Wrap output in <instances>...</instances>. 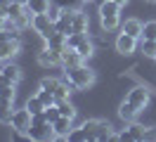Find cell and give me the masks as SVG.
<instances>
[{
  "instance_id": "12",
  "label": "cell",
  "mask_w": 156,
  "mask_h": 142,
  "mask_svg": "<svg viewBox=\"0 0 156 142\" xmlns=\"http://www.w3.org/2000/svg\"><path fill=\"white\" fill-rule=\"evenodd\" d=\"M14 100H5L0 97V123L2 126H10L12 123V116H14Z\"/></svg>"
},
{
  "instance_id": "33",
  "label": "cell",
  "mask_w": 156,
  "mask_h": 142,
  "mask_svg": "<svg viewBox=\"0 0 156 142\" xmlns=\"http://www.w3.org/2000/svg\"><path fill=\"white\" fill-rule=\"evenodd\" d=\"M142 140H144V142H156V128H144Z\"/></svg>"
},
{
  "instance_id": "23",
  "label": "cell",
  "mask_w": 156,
  "mask_h": 142,
  "mask_svg": "<svg viewBox=\"0 0 156 142\" xmlns=\"http://www.w3.org/2000/svg\"><path fill=\"white\" fill-rule=\"evenodd\" d=\"M71 88H73V85L69 83H64V81H62V83H59V88L57 90H55V97H57V102H64V100H69V95H71Z\"/></svg>"
},
{
  "instance_id": "21",
  "label": "cell",
  "mask_w": 156,
  "mask_h": 142,
  "mask_svg": "<svg viewBox=\"0 0 156 142\" xmlns=\"http://www.w3.org/2000/svg\"><path fill=\"white\" fill-rule=\"evenodd\" d=\"M26 109H29L33 116H38V114L45 111V104L40 102V97H38V95H33V97H29V102H26Z\"/></svg>"
},
{
  "instance_id": "36",
  "label": "cell",
  "mask_w": 156,
  "mask_h": 142,
  "mask_svg": "<svg viewBox=\"0 0 156 142\" xmlns=\"http://www.w3.org/2000/svg\"><path fill=\"white\" fill-rule=\"evenodd\" d=\"M114 2H116V5H121V7H123V5H128V0H114Z\"/></svg>"
},
{
  "instance_id": "4",
  "label": "cell",
  "mask_w": 156,
  "mask_h": 142,
  "mask_svg": "<svg viewBox=\"0 0 156 142\" xmlns=\"http://www.w3.org/2000/svg\"><path fill=\"white\" fill-rule=\"evenodd\" d=\"M83 128L85 133L90 135V140H114V126L109 121H102V118H90V121L83 123Z\"/></svg>"
},
{
  "instance_id": "32",
  "label": "cell",
  "mask_w": 156,
  "mask_h": 142,
  "mask_svg": "<svg viewBox=\"0 0 156 142\" xmlns=\"http://www.w3.org/2000/svg\"><path fill=\"white\" fill-rule=\"evenodd\" d=\"M0 97H5V100H14V97H17L14 85H5V88H0Z\"/></svg>"
},
{
  "instance_id": "7",
  "label": "cell",
  "mask_w": 156,
  "mask_h": 142,
  "mask_svg": "<svg viewBox=\"0 0 156 142\" xmlns=\"http://www.w3.org/2000/svg\"><path fill=\"white\" fill-rule=\"evenodd\" d=\"M144 135V128L135 121H128L126 130H121L118 135H114V140H121V142H140Z\"/></svg>"
},
{
  "instance_id": "11",
  "label": "cell",
  "mask_w": 156,
  "mask_h": 142,
  "mask_svg": "<svg viewBox=\"0 0 156 142\" xmlns=\"http://www.w3.org/2000/svg\"><path fill=\"white\" fill-rule=\"evenodd\" d=\"M52 128H55V137H64V140H69V133L73 130V118L59 116L57 121L52 123Z\"/></svg>"
},
{
  "instance_id": "29",
  "label": "cell",
  "mask_w": 156,
  "mask_h": 142,
  "mask_svg": "<svg viewBox=\"0 0 156 142\" xmlns=\"http://www.w3.org/2000/svg\"><path fill=\"white\" fill-rule=\"evenodd\" d=\"M142 38L156 40V21H147V24H144V28H142Z\"/></svg>"
},
{
  "instance_id": "9",
  "label": "cell",
  "mask_w": 156,
  "mask_h": 142,
  "mask_svg": "<svg viewBox=\"0 0 156 142\" xmlns=\"http://www.w3.org/2000/svg\"><path fill=\"white\" fill-rule=\"evenodd\" d=\"M126 100H128L130 104H133V107H137V109L142 111L147 104H149V90H147L144 85H135V88H133V90L128 93V97H126Z\"/></svg>"
},
{
  "instance_id": "30",
  "label": "cell",
  "mask_w": 156,
  "mask_h": 142,
  "mask_svg": "<svg viewBox=\"0 0 156 142\" xmlns=\"http://www.w3.org/2000/svg\"><path fill=\"white\" fill-rule=\"evenodd\" d=\"M59 83H62V81H59V78H43V81H40V88H45V90H50V93H55V90H57L59 88Z\"/></svg>"
},
{
  "instance_id": "15",
  "label": "cell",
  "mask_w": 156,
  "mask_h": 142,
  "mask_svg": "<svg viewBox=\"0 0 156 142\" xmlns=\"http://www.w3.org/2000/svg\"><path fill=\"white\" fill-rule=\"evenodd\" d=\"M76 64H83V57L78 55L73 47H64L62 50V66H76Z\"/></svg>"
},
{
  "instance_id": "24",
  "label": "cell",
  "mask_w": 156,
  "mask_h": 142,
  "mask_svg": "<svg viewBox=\"0 0 156 142\" xmlns=\"http://www.w3.org/2000/svg\"><path fill=\"white\" fill-rule=\"evenodd\" d=\"M88 40V33H69L66 36V47H73L76 50L80 43H85Z\"/></svg>"
},
{
  "instance_id": "34",
  "label": "cell",
  "mask_w": 156,
  "mask_h": 142,
  "mask_svg": "<svg viewBox=\"0 0 156 142\" xmlns=\"http://www.w3.org/2000/svg\"><path fill=\"white\" fill-rule=\"evenodd\" d=\"M5 85H14V83H12L10 78H5V74L0 71V88H5Z\"/></svg>"
},
{
  "instance_id": "31",
  "label": "cell",
  "mask_w": 156,
  "mask_h": 142,
  "mask_svg": "<svg viewBox=\"0 0 156 142\" xmlns=\"http://www.w3.org/2000/svg\"><path fill=\"white\" fill-rule=\"evenodd\" d=\"M80 2H83V0H55V5L62 7V9H78Z\"/></svg>"
},
{
  "instance_id": "18",
  "label": "cell",
  "mask_w": 156,
  "mask_h": 142,
  "mask_svg": "<svg viewBox=\"0 0 156 142\" xmlns=\"http://www.w3.org/2000/svg\"><path fill=\"white\" fill-rule=\"evenodd\" d=\"M45 45H48V47H52V50H57V52H62V50L66 47V36H64V33H57V31H55V33H52V36H50L48 40H45Z\"/></svg>"
},
{
  "instance_id": "2",
  "label": "cell",
  "mask_w": 156,
  "mask_h": 142,
  "mask_svg": "<svg viewBox=\"0 0 156 142\" xmlns=\"http://www.w3.org/2000/svg\"><path fill=\"white\" fill-rule=\"evenodd\" d=\"M99 24L104 31H114L121 24V5L114 0H102L99 2Z\"/></svg>"
},
{
  "instance_id": "10",
  "label": "cell",
  "mask_w": 156,
  "mask_h": 142,
  "mask_svg": "<svg viewBox=\"0 0 156 142\" xmlns=\"http://www.w3.org/2000/svg\"><path fill=\"white\" fill-rule=\"evenodd\" d=\"M38 64L40 66H57V64H62V52H57V50H52V47H43L38 52Z\"/></svg>"
},
{
  "instance_id": "13",
  "label": "cell",
  "mask_w": 156,
  "mask_h": 142,
  "mask_svg": "<svg viewBox=\"0 0 156 142\" xmlns=\"http://www.w3.org/2000/svg\"><path fill=\"white\" fill-rule=\"evenodd\" d=\"M0 71L5 74V78H10L14 85L21 81V66L14 64V62H2V64H0Z\"/></svg>"
},
{
  "instance_id": "40",
  "label": "cell",
  "mask_w": 156,
  "mask_h": 142,
  "mask_svg": "<svg viewBox=\"0 0 156 142\" xmlns=\"http://www.w3.org/2000/svg\"><path fill=\"white\" fill-rule=\"evenodd\" d=\"M154 59H156V57H154Z\"/></svg>"
},
{
  "instance_id": "35",
  "label": "cell",
  "mask_w": 156,
  "mask_h": 142,
  "mask_svg": "<svg viewBox=\"0 0 156 142\" xmlns=\"http://www.w3.org/2000/svg\"><path fill=\"white\" fill-rule=\"evenodd\" d=\"M14 0H0V7H7V5H12Z\"/></svg>"
},
{
  "instance_id": "5",
  "label": "cell",
  "mask_w": 156,
  "mask_h": 142,
  "mask_svg": "<svg viewBox=\"0 0 156 142\" xmlns=\"http://www.w3.org/2000/svg\"><path fill=\"white\" fill-rule=\"evenodd\" d=\"M31 28H33L43 40H48V38L55 33V21H52V17H50L48 12H45V14H33V17H31Z\"/></svg>"
},
{
  "instance_id": "6",
  "label": "cell",
  "mask_w": 156,
  "mask_h": 142,
  "mask_svg": "<svg viewBox=\"0 0 156 142\" xmlns=\"http://www.w3.org/2000/svg\"><path fill=\"white\" fill-rule=\"evenodd\" d=\"M31 121H33V114L24 107V109H17L14 111V116H12V128H14V133H19V135H26L31 128Z\"/></svg>"
},
{
  "instance_id": "25",
  "label": "cell",
  "mask_w": 156,
  "mask_h": 142,
  "mask_svg": "<svg viewBox=\"0 0 156 142\" xmlns=\"http://www.w3.org/2000/svg\"><path fill=\"white\" fill-rule=\"evenodd\" d=\"M59 107V114L62 116H69V118H76V107L69 102V100H64V102H57Z\"/></svg>"
},
{
  "instance_id": "28",
  "label": "cell",
  "mask_w": 156,
  "mask_h": 142,
  "mask_svg": "<svg viewBox=\"0 0 156 142\" xmlns=\"http://www.w3.org/2000/svg\"><path fill=\"white\" fill-rule=\"evenodd\" d=\"M69 140H73V142H83V140H90V135L85 133V128L80 126V128H73V130L69 133Z\"/></svg>"
},
{
  "instance_id": "39",
  "label": "cell",
  "mask_w": 156,
  "mask_h": 142,
  "mask_svg": "<svg viewBox=\"0 0 156 142\" xmlns=\"http://www.w3.org/2000/svg\"><path fill=\"white\" fill-rule=\"evenodd\" d=\"M83 2H92V0H83Z\"/></svg>"
},
{
  "instance_id": "8",
  "label": "cell",
  "mask_w": 156,
  "mask_h": 142,
  "mask_svg": "<svg viewBox=\"0 0 156 142\" xmlns=\"http://www.w3.org/2000/svg\"><path fill=\"white\" fill-rule=\"evenodd\" d=\"M137 47H140V40L135 36L121 31V36L116 38V52L118 55H133V52H137Z\"/></svg>"
},
{
  "instance_id": "14",
  "label": "cell",
  "mask_w": 156,
  "mask_h": 142,
  "mask_svg": "<svg viewBox=\"0 0 156 142\" xmlns=\"http://www.w3.org/2000/svg\"><path fill=\"white\" fill-rule=\"evenodd\" d=\"M88 14L83 9H73V28L71 33H88Z\"/></svg>"
},
{
  "instance_id": "3",
  "label": "cell",
  "mask_w": 156,
  "mask_h": 142,
  "mask_svg": "<svg viewBox=\"0 0 156 142\" xmlns=\"http://www.w3.org/2000/svg\"><path fill=\"white\" fill-rule=\"evenodd\" d=\"M26 137H29V140H36V142L55 140V128H52V123H50V121H45V116H43V114H38V116H33Z\"/></svg>"
},
{
  "instance_id": "26",
  "label": "cell",
  "mask_w": 156,
  "mask_h": 142,
  "mask_svg": "<svg viewBox=\"0 0 156 142\" xmlns=\"http://www.w3.org/2000/svg\"><path fill=\"white\" fill-rule=\"evenodd\" d=\"M36 95L40 97V102L45 104V107H50V104H57V97H55V93H50V90H45V88H40Z\"/></svg>"
},
{
  "instance_id": "38",
  "label": "cell",
  "mask_w": 156,
  "mask_h": 142,
  "mask_svg": "<svg viewBox=\"0 0 156 142\" xmlns=\"http://www.w3.org/2000/svg\"><path fill=\"white\" fill-rule=\"evenodd\" d=\"M144 2H156V0H144Z\"/></svg>"
},
{
  "instance_id": "20",
  "label": "cell",
  "mask_w": 156,
  "mask_h": 142,
  "mask_svg": "<svg viewBox=\"0 0 156 142\" xmlns=\"http://www.w3.org/2000/svg\"><path fill=\"white\" fill-rule=\"evenodd\" d=\"M140 52L144 57H156V40H149V38H140Z\"/></svg>"
},
{
  "instance_id": "16",
  "label": "cell",
  "mask_w": 156,
  "mask_h": 142,
  "mask_svg": "<svg viewBox=\"0 0 156 142\" xmlns=\"http://www.w3.org/2000/svg\"><path fill=\"white\" fill-rule=\"evenodd\" d=\"M142 28H144V24H142V21H140V19H126V24H123V28H121V31H123V33H130V36H135L137 40H140V38H142Z\"/></svg>"
},
{
  "instance_id": "17",
  "label": "cell",
  "mask_w": 156,
  "mask_h": 142,
  "mask_svg": "<svg viewBox=\"0 0 156 142\" xmlns=\"http://www.w3.org/2000/svg\"><path fill=\"white\" fill-rule=\"evenodd\" d=\"M137 114H140V109H137V107H133V104L128 102H121V107H118V116H121V118H123V121H135V116Z\"/></svg>"
},
{
  "instance_id": "37",
  "label": "cell",
  "mask_w": 156,
  "mask_h": 142,
  "mask_svg": "<svg viewBox=\"0 0 156 142\" xmlns=\"http://www.w3.org/2000/svg\"><path fill=\"white\" fill-rule=\"evenodd\" d=\"M17 2H21V5H26V2H29V0H17Z\"/></svg>"
},
{
  "instance_id": "27",
  "label": "cell",
  "mask_w": 156,
  "mask_h": 142,
  "mask_svg": "<svg viewBox=\"0 0 156 142\" xmlns=\"http://www.w3.org/2000/svg\"><path fill=\"white\" fill-rule=\"evenodd\" d=\"M43 116H45V121L55 123V121L59 118V116H62V114H59V107H57V104H50V107H45V111H43Z\"/></svg>"
},
{
  "instance_id": "1",
  "label": "cell",
  "mask_w": 156,
  "mask_h": 142,
  "mask_svg": "<svg viewBox=\"0 0 156 142\" xmlns=\"http://www.w3.org/2000/svg\"><path fill=\"white\" fill-rule=\"evenodd\" d=\"M64 76H66V81L76 90H88L90 85L95 83V71L90 69V66H85V64H76V66H66L64 69Z\"/></svg>"
},
{
  "instance_id": "19",
  "label": "cell",
  "mask_w": 156,
  "mask_h": 142,
  "mask_svg": "<svg viewBox=\"0 0 156 142\" xmlns=\"http://www.w3.org/2000/svg\"><path fill=\"white\" fill-rule=\"evenodd\" d=\"M26 7L31 14H45V12H50V0H29Z\"/></svg>"
},
{
  "instance_id": "22",
  "label": "cell",
  "mask_w": 156,
  "mask_h": 142,
  "mask_svg": "<svg viewBox=\"0 0 156 142\" xmlns=\"http://www.w3.org/2000/svg\"><path fill=\"white\" fill-rule=\"evenodd\" d=\"M76 52H78L80 57H83V62H85V59H90V57L95 55V45H92V40L88 38L85 43H80V45L76 47Z\"/></svg>"
}]
</instances>
